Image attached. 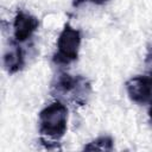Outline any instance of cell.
<instances>
[{
	"instance_id": "7",
	"label": "cell",
	"mask_w": 152,
	"mask_h": 152,
	"mask_svg": "<svg viewBox=\"0 0 152 152\" xmlns=\"http://www.w3.org/2000/svg\"><path fill=\"white\" fill-rule=\"evenodd\" d=\"M114 148V141L112 137L103 135L94 139L93 141L84 145L83 150L86 151H112Z\"/></svg>"
},
{
	"instance_id": "5",
	"label": "cell",
	"mask_w": 152,
	"mask_h": 152,
	"mask_svg": "<svg viewBox=\"0 0 152 152\" xmlns=\"http://www.w3.org/2000/svg\"><path fill=\"white\" fill-rule=\"evenodd\" d=\"M39 27V20L28 12L18 10L13 20V37L18 43L28 40Z\"/></svg>"
},
{
	"instance_id": "2",
	"label": "cell",
	"mask_w": 152,
	"mask_h": 152,
	"mask_svg": "<svg viewBox=\"0 0 152 152\" xmlns=\"http://www.w3.org/2000/svg\"><path fill=\"white\" fill-rule=\"evenodd\" d=\"M51 89L56 95L68 96L77 104H86L90 93L91 87L87 78L83 76H72L69 74H59L51 84Z\"/></svg>"
},
{
	"instance_id": "3",
	"label": "cell",
	"mask_w": 152,
	"mask_h": 152,
	"mask_svg": "<svg viewBox=\"0 0 152 152\" xmlns=\"http://www.w3.org/2000/svg\"><path fill=\"white\" fill-rule=\"evenodd\" d=\"M82 42V36L80 30L71 26L69 23L64 25L58 34L56 42V52L52 57L56 64H70L78 58L80 46Z\"/></svg>"
},
{
	"instance_id": "4",
	"label": "cell",
	"mask_w": 152,
	"mask_h": 152,
	"mask_svg": "<svg viewBox=\"0 0 152 152\" xmlns=\"http://www.w3.org/2000/svg\"><path fill=\"white\" fill-rule=\"evenodd\" d=\"M125 88L128 97L139 104L150 103L152 101V75H137L131 77Z\"/></svg>"
},
{
	"instance_id": "6",
	"label": "cell",
	"mask_w": 152,
	"mask_h": 152,
	"mask_svg": "<svg viewBox=\"0 0 152 152\" xmlns=\"http://www.w3.org/2000/svg\"><path fill=\"white\" fill-rule=\"evenodd\" d=\"M25 65V55L18 42L14 40L11 48L4 53V66L8 74H15L20 71Z\"/></svg>"
},
{
	"instance_id": "9",
	"label": "cell",
	"mask_w": 152,
	"mask_h": 152,
	"mask_svg": "<svg viewBox=\"0 0 152 152\" xmlns=\"http://www.w3.org/2000/svg\"><path fill=\"white\" fill-rule=\"evenodd\" d=\"M148 115H150V118L152 119V101L150 102V109H148Z\"/></svg>"
},
{
	"instance_id": "1",
	"label": "cell",
	"mask_w": 152,
	"mask_h": 152,
	"mask_svg": "<svg viewBox=\"0 0 152 152\" xmlns=\"http://www.w3.org/2000/svg\"><path fill=\"white\" fill-rule=\"evenodd\" d=\"M68 127V108L66 106L57 100L46 107H44L38 115V128L39 133L46 139L58 140L61 139Z\"/></svg>"
},
{
	"instance_id": "8",
	"label": "cell",
	"mask_w": 152,
	"mask_h": 152,
	"mask_svg": "<svg viewBox=\"0 0 152 152\" xmlns=\"http://www.w3.org/2000/svg\"><path fill=\"white\" fill-rule=\"evenodd\" d=\"M108 0H75L74 2H72V5L75 6V7H77V6H80V5H82V4H84V2H91V4H95V5H103V4H106Z\"/></svg>"
}]
</instances>
